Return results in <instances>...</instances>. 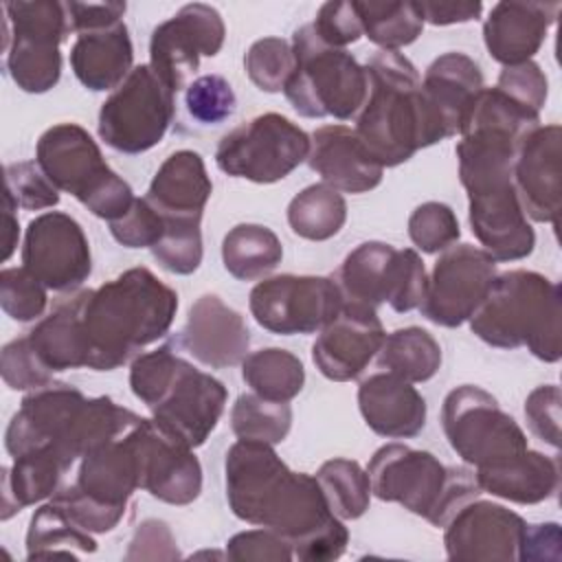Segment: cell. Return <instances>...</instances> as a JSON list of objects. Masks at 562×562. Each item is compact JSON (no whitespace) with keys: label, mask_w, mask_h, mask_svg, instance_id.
I'll return each instance as SVG.
<instances>
[{"label":"cell","mask_w":562,"mask_h":562,"mask_svg":"<svg viewBox=\"0 0 562 562\" xmlns=\"http://www.w3.org/2000/svg\"><path fill=\"white\" fill-rule=\"evenodd\" d=\"M231 512L290 540L292 551L340 522L316 476L290 470L270 443L237 439L224 461Z\"/></svg>","instance_id":"cell-1"},{"label":"cell","mask_w":562,"mask_h":562,"mask_svg":"<svg viewBox=\"0 0 562 562\" xmlns=\"http://www.w3.org/2000/svg\"><path fill=\"white\" fill-rule=\"evenodd\" d=\"M88 369L112 371L162 338L178 312V294L138 266L97 290L77 292Z\"/></svg>","instance_id":"cell-2"},{"label":"cell","mask_w":562,"mask_h":562,"mask_svg":"<svg viewBox=\"0 0 562 562\" xmlns=\"http://www.w3.org/2000/svg\"><path fill=\"white\" fill-rule=\"evenodd\" d=\"M364 70L369 88L353 132L380 167H397L419 149L443 140L408 57L400 50H378Z\"/></svg>","instance_id":"cell-3"},{"label":"cell","mask_w":562,"mask_h":562,"mask_svg":"<svg viewBox=\"0 0 562 562\" xmlns=\"http://www.w3.org/2000/svg\"><path fill=\"white\" fill-rule=\"evenodd\" d=\"M140 417L112 397H86L64 382L33 389L11 417L4 446L11 457L33 448H53L68 465L92 446L119 437Z\"/></svg>","instance_id":"cell-4"},{"label":"cell","mask_w":562,"mask_h":562,"mask_svg":"<svg viewBox=\"0 0 562 562\" xmlns=\"http://www.w3.org/2000/svg\"><path fill=\"white\" fill-rule=\"evenodd\" d=\"M470 329L490 347H527L538 360L558 362L562 356L560 285L533 270L496 274L470 316Z\"/></svg>","instance_id":"cell-5"},{"label":"cell","mask_w":562,"mask_h":562,"mask_svg":"<svg viewBox=\"0 0 562 562\" xmlns=\"http://www.w3.org/2000/svg\"><path fill=\"white\" fill-rule=\"evenodd\" d=\"M367 474L371 494L402 505L435 527H443L459 507L483 494L472 470L443 465L432 452L415 450L406 443L378 448Z\"/></svg>","instance_id":"cell-6"},{"label":"cell","mask_w":562,"mask_h":562,"mask_svg":"<svg viewBox=\"0 0 562 562\" xmlns=\"http://www.w3.org/2000/svg\"><path fill=\"white\" fill-rule=\"evenodd\" d=\"M294 72L283 94L296 114L305 119L358 116L367 99V70L345 48L321 42L312 22L292 35Z\"/></svg>","instance_id":"cell-7"},{"label":"cell","mask_w":562,"mask_h":562,"mask_svg":"<svg viewBox=\"0 0 562 562\" xmlns=\"http://www.w3.org/2000/svg\"><path fill=\"white\" fill-rule=\"evenodd\" d=\"M35 162L59 191L77 198L108 224L125 215L134 202L132 187L110 169L99 145L77 123L48 127L37 140Z\"/></svg>","instance_id":"cell-8"},{"label":"cell","mask_w":562,"mask_h":562,"mask_svg":"<svg viewBox=\"0 0 562 562\" xmlns=\"http://www.w3.org/2000/svg\"><path fill=\"white\" fill-rule=\"evenodd\" d=\"M7 70L15 86L31 94L48 92L61 75L59 44L68 37L66 2L18 0L4 2Z\"/></svg>","instance_id":"cell-9"},{"label":"cell","mask_w":562,"mask_h":562,"mask_svg":"<svg viewBox=\"0 0 562 562\" xmlns=\"http://www.w3.org/2000/svg\"><path fill=\"white\" fill-rule=\"evenodd\" d=\"M441 428L450 448L474 470L501 465L527 450V437L496 397L461 384L441 404Z\"/></svg>","instance_id":"cell-10"},{"label":"cell","mask_w":562,"mask_h":562,"mask_svg":"<svg viewBox=\"0 0 562 562\" xmlns=\"http://www.w3.org/2000/svg\"><path fill=\"white\" fill-rule=\"evenodd\" d=\"M334 279L347 303H360L373 310L389 303L397 314L417 310L428 288L422 257L413 248L400 250L384 241L356 246Z\"/></svg>","instance_id":"cell-11"},{"label":"cell","mask_w":562,"mask_h":562,"mask_svg":"<svg viewBox=\"0 0 562 562\" xmlns=\"http://www.w3.org/2000/svg\"><path fill=\"white\" fill-rule=\"evenodd\" d=\"M173 114L176 92L149 64H140L101 103L97 130L108 147L136 156L162 140Z\"/></svg>","instance_id":"cell-12"},{"label":"cell","mask_w":562,"mask_h":562,"mask_svg":"<svg viewBox=\"0 0 562 562\" xmlns=\"http://www.w3.org/2000/svg\"><path fill=\"white\" fill-rule=\"evenodd\" d=\"M310 145V136L296 123L266 112L228 132L215 149V162L233 178L272 184L307 160Z\"/></svg>","instance_id":"cell-13"},{"label":"cell","mask_w":562,"mask_h":562,"mask_svg":"<svg viewBox=\"0 0 562 562\" xmlns=\"http://www.w3.org/2000/svg\"><path fill=\"white\" fill-rule=\"evenodd\" d=\"M342 292L334 277L277 274L250 290L248 307L257 325L279 334H314L342 310Z\"/></svg>","instance_id":"cell-14"},{"label":"cell","mask_w":562,"mask_h":562,"mask_svg":"<svg viewBox=\"0 0 562 562\" xmlns=\"http://www.w3.org/2000/svg\"><path fill=\"white\" fill-rule=\"evenodd\" d=\"M496 270V259L472 244L446 248L430 277L419 312L441 327H459L476 312L485 299Z\"/></svg>","instance_id":"cell-15"},{"label":"cell","mask_w":562,"mask_h":562,"mask_svg":"<svg viewBox=\"0 0 562 562\" xmlns=\"http://www.w3.org/2000/svg\"><path fill=\"white\" fill-rule=\"evenodd\" d=\"M22 266L53 292H72L92 272V255L81 224L61 211H48L29 222L22 244Z\"/></svg>","instance_id":"cell-16"},{"label":"cell","mask_w":562,"mask_h":562,"mask_svg":"<svg viewBox=\"0 0 562 562\" xmlns=\"http://www.w3.org/2000/svg\"><path fill=\"white\" fill-rule=\"evenodd\" d=\"M226 26L220 11L204 2L184 4L160 22L149 40V66L178 94L200 57H215L224 44Z\"/></svg>","instance_id":"cell-17"},{"label":"cell","mask_w":562,"mask_h":562,"mask_svg":"<svg viewBox=\"0 0 562 562\" xmlns=\"http://www.w3.org/2000/svg\"><path fill=\"white\" fill-rule=\"evenodd\" d=\"M138 454L140 490L169 505H189L202 492V465L193 448L160 426L154 417H140L132 426Z\"/></svg>","instance_id":"cell-18"},{"label":"cell","mask_w":562,"mask_h":562,"mask_svg":"<svg viewBox=\"0 0 562 562\" xmlns=\"http://www.w3.org/2000/svg\"><path fill=\"white\" fill-rule=\"evenodd\" d=\"M226 386L217 378L182 358L169 386L149 411L160 426L195 450L215 430L226 408Z\"/></svg>","instance_id":"cell-19"},{"label":"cell","mask_w":562,"mask_h":562,"mask_svg":"<svg viewBox=\"0 0 562 562\" xmlns=\"http://www.w3.org/2000/svg\"><path fill=\"white\" fill-rule=\"evenodd\" d=\"M527 522L512 509L472 498L443 525V544L450 560L468 562H512Z\"/></svg>","instance_id":"cell-20"},{"label":"cell","mask_w":562,"mask_h":562,"mask_svg":"<svg viewBox=\"0 0 562 562\" xmlns=\"http://www.w3.org/2000/svg\"><path fill=\"white\" fill-rule=\"evenodd\" d=\"M384 336L382 321L373 307L345 301L340 314L316 336L312 360L327 380L349 382L378 356Z\"/></svg>","instance_id":"cell-21"},{"label":"cell","mask_w":562,"mask_h":562,"mask_svg":"<svg viewBox=\"0 0 562 562\" xmlns=\"http://www.w3.org/2000/svg\"><path fill=\"white\" fill-rule=\"evenodd\" d=\"M560 125H538L518 147L514 160V189L527 217L558 226L560 217Z\"/></svg>","instance_id":"cell-22"},{"label":"cell","mask_w":562,"mask_h":562,"mask_svg":"<svg viewBox=\"0 0 562 562\" xmlns=\"http://www.w3.org/2000/svg\"><path fill=\"white\" fill-rule=\"evenodd\" d=\"M470 226L483 250L496 261H518L533 252L536 233L516 195L514 182L468 193Z\"/></svg>","instance_id":"cell-23"},{"label":"cell","mask_w":562,"mask_h":562,"mask_svg":"<svg viewBox=\"0 0 562 562\" xmlns=\"http://www.w3.org/2000/svg\"><path fill=\"white\" fill-rule=\"evenodd\" d=\"M180 345L200 364L226 369L241 364L248 356L250 331L244 316L217 294H202L189 310Z\"/></svg>","instance_id":"cell-24"},{"label":"cell","mask_w":562,"mask_h":562,"mask_svg":"<svg viewBox=\"0 0 562 562\" xmlns=\"http://www.w3.org/2000/svg\"><path fill=\"white\" fill-rule=\"evenodd\" d=\"M307 165L325 184L342 193H367L382 182L380 167L347 125H323L310 136Z\"/></svg>","instance_id":"cell-25"},{"label":"cell","mask_w":562,"mask_h":562,"mask_svg":"<svg viewBox=\"0 0 562 562\" xmlns=\"http://www.w3.org/2000/svg\"><path fill=\"white\" fill-rule=\"evenodd\" d=\"M560 2H496L485 22V48L503 66L529 61L555 22Z\"/></svg>","instance_id":"cell-26"},{"label":"cell","mask_w":562,"mask_h":562,"mask_svg":"<svg viewBox=\"0 0 562 562\" xmlns=\"http://www.w3.org/2000/svg\"><path fill=\"white\" fill-rule=\"evenodd\" d=\"M358 408L364 424L386 439L419 435L428 415L422 393L411 382L389 371L373 373L360 382Z\"/></svg>","instance_id":"cell-27"},{"label":"cell","mask_w":562,"mask_h":562,"mask_svg":"<svg viewBox=\"0 0 562 562\" xmlns=\"http://www.w3.org/2000/svg\"><path fill=\"white\" fill-rule=\"evenodd\" d=\"M483 88V72L465 53H443L426 68L422 92L443 132V138L461 132L463 119Z\"/></svg>","instance_id":"cell-28"},{"label":"cell","mask_w":562,"mask_h":562,"mask_svg":"<svg viewBox=\"0 0 562 562\" xmlns=\"http://www.w3.org/2000/svg\"><path fill=\"white\" fill-rule=\"evenodd\" d=\"M132 61L134 46L123 20L79 31L70 48L72 72L92 92L116 90L132 72Z\"/></svg>","instance_id":"cell-29"},{"label":"cell","mask_w":562,"mask_h":562,"mask_svg":"<svg viewBox=\"0 0 562 562\" xmlns=\"http://www.w3.org/2000/svg\"><path fill=\"white\" fill-rule=\"evenodd\" d=\"M474 476L481 492L518 505L542 503L560 487L558 459L529 448L501 465L474 470Z\"/></svg>","instance_id":"cell-30"},{"label":"cell","mask_w":562,"mask_h":562,"mask_svg":"<svg viewBox=\"0 0 562 562\" xmlns=\"http://www.w3.org/2000/svg\"><path fill=\"white\" fill-rule=\"evenodd\" d=\"M213 182L198 151H173L149 182L147 200L165 215H198L211 198Z\"/></svg>","instance_id":"cell-31"},{"label":"cell","mask_w":562,"mask_h":562,"mask_svg":"<svg viewBox=\"0 0 562 562\" xmlns=\"http://www.w3.org/2000/svg\"><path fill=\"white\" fill-rule=\"evenodd\" d=\"M68 463L53 448H33L13 457V465L2 470V520L53 496L61 487Z\"/></svg>","instance_id":"cell-32"},{"label":"cell","mask_w":562,"mask_h":562,"mask_svg":"<svg viewBox=\"0 0 562 562\" xmlns=\"http://www.w3.org/2000/svg\"><path fill=\"white\" fill-rule=\"evenodd\" d=\"M29 342L50 373L88 367V347L81 329L77 294L57 303L31 331Z\"/></svg>","instance_id":"cell-33"},{"label":"cell","mask_w":562,"mask_h":562,"mask_svg":"<svg viewBox=\"0 0 562 562\" xmlns=\"http://www.w3.org/2000/svg\"><path fill=\"white\" fill-rule=\"evenodd\" d=\"M281 257L279 237L261 224H237L222 241L224 268L239 281L263 279L281 263Z\"/></svg>","instance_id":"cell-34"},{"label":"cell","mask_w":562,"mask_h":562,"mask_svg":"<svg viewBox=\"0 0 562 562\" xmlns=\"http://www.w3.org/2000/svg\"><path fill=\"white\" fill-rule=\"evenodd\" d=\"M378 367L406 380L426 382L441 367V347L435 336L422 327H404L384 336L378 351Z\"/></svg>","instance_id":"cell-35"},{"label":"cell","mask_w":562,"mask_h":562,"mask_svg":"<svg viewBox=\"0 0 562 562\" xmlns=\"http://www.w3.org/2000/svg\"><path fill=\"white\" fill-rule=\"evenodd\" d=\"M75 551L94 553L97 540L90 531L81 529L55 501L42 505L29 522L26 531V558H53L70 555Z\"/></svg>","instance_id":"cell-36"},{"label":"cell","mask_w":562,"mask_h":562,"mask_svg":"<svg viewBox=\"0 0 562 562\" xmlns=\"http://www.w3.org/2000/svg\"><path fill=\"white\" fill-rule=\"evenodd\" d=\"M241 378L259 397L290 402L305 384V369L292 351L266 347L244 358Z\"/></svg>","instance_id":"cell-37"},{"label":"cell","mask_w":562,"mask_h":562,"mask_svg":"<svg viewBox=\"0 0 562 562\" xmlns=\"http://www.w3.org/2000/svg\"><path fill=\"white\" fill-rule=\"evenodd\" d=\"M347 222V202L340 191L325 182L310 184L288 204L290 228L310 241H325L340 233Z\"/></svg>","instance_id":"cell-38"},{"label":"cell","mask_w":562,"mask_h":562,"mask_svg":"<svg viewBox=\"0 0 562 562\" xmlns=\"http://www.w3.org/2000/svg\"><path fill=\"white\" fill-rule=\"evenodd\" d=\"M356 9L364 37L380 50H400L422 35L424 20L411 0H356Z\"/></svg>","instance_id":"cell-39"},{"label":"cell","mask_w":562,"mask_h":562,"mask_svg":"<svg viewBox=\"0 0 562 562\" xmlns=\"http://www.w3.org/2000/svg\"><path fill=\"white\" fill-rule=\"evenodd\" d=\"M316 481L329 503V509L340 520H356L369 509L371 481L367 470L353 459H329L318 472Z\"/></svg>","instance_id":"cell-40"},{"label":"cell","mask_w":562,"mask_h":562,"mask_svg":"<svg viewBox=\"0 0 562 562\" xmlns=\"http://www.w3.org/2000/svg\"><path fill=\"white\" fill-rule=\"evenodd\" d=\"M292 426L288 402H272L257 393H241L231 408V428L237 439L281 443Z\"/></svg>","instance_id":"cell-41"},{"label":"cell","mask_w":562,"mask_h":562,"mask_svg":"<svg viewBox=\"0 0 562 562\" xmlns=\"http://www.w3.org/2000/svg\"><path fill=\"white\" fill-rule=\"evenodd\" d=\"M165 233L151 248L154 259L171 274H191L202 263V231L198 215H165Z\"/></svg>","instance_id":"cell-42"},{"label":"cell","mask_w":562,"mask_h":562,"mask_svg":"<svg viewBox=\"0 0 562 562\" xmlns=\"http://www.w3.org/2000/svg\"><path fill=\"white\" fill-rule=\"evenodd\" d=\"M244 66L259 90L281 92L294 72L292 42L283 37H261L248 48Z\"/></svg>","instance_id":"cell-43"},{"label":"cell","mask_w":562,"mask_h":562,"mask_svg":"<svg viewBox=\"0 0 562 562\" xmlns=\"http://www.w3.org/2000/svg\"><path fill=\"white\" fill-rule=\"evenodd\" d=\"M408 237L422 252H443L461 237L459 220L448 204L424 202L408 217Z\"/></svg>","instance_id":"cell-44"},{"label":"cell","mask_w":562,"mask_h":562,"mask_svg":"<svg viewBox=\"0 0 562 562\" xmlns=\"http://www.w3.org/2000/svg\"><path fill=\"white\" fill-rule=\"evenodd\" d=\"M46 285L37 281L24 266L4 268L0 272V305L4 314L18 323L35 321L46 310Z\"/></svg>","instance_id":"cell-45"},{"label":"cell","mask_w":562,"mask_h":562,"mask_svg":"<svg viewBox=\"0 0 562 562\" xmlns=\"http://www.w3.org/2000/svg\"><path fill=\"white\" fill-rule=\"evenodd\" d=\"M184 103L198 123L220 125L233 116L237 99L222 75H202L187 86Z\"/></svg>","instance_id":"cell-46"},{"label":"cell","mask_w":562,"mask_h":562,"mask_svg":"<svg viewBox=\"0 0 562 562\" xmlns=\"http://www.w3.org/2000/svg\"><path fill=\"white\" fill-rule=\"evenodd\" d=\"M7 191L18 206L26 211H40L57 206L59 189L46 178L35 160L11 162L4 167Z\"/></svg>","instance_id":"cell-47"},{"label":"cell","mask_w":562,"mask_h":562,"mask_svg":"<svg viewBox=\"0 0 562 562\" xmlns=\"http://www.w3.org/2000/svg\"><path fill=\"white\" fill-rule=\"evenodd\" d=\"M110 233L127 248L151 250L165 233V217L147 198H134L127 213L110 222Z\"/></svg>","instance_id":"cell-48"},{"label":"cell","mask_w":562,"mask_h":562,"mask_svg":"<svg viewBox=\"0 0 562 562\" xmlns=\"http://www.w3.org/2000/svg\"><path fill=\"white\" fill-rule=\"evenodd\" d=\"M0 373L9 389L33 391L53 382V373L37 358L29 338H15L2 347Z\"/></svg>","instance_id":"cell-49"},{"label":"cell","mask_w":562,"mask_h":562,"mask_svg":"<svg viewBox=\"0 0 562 562\" xmlns=\"http://www.w3.org/2000/svg\"><path fill=\"white\" fill-rule=\"evenodd\" d=\"M226 558L235 562H290L294 558L290 540L272 529H248L226 542Z\"/></svg>","instance_id":"cell-50"},{"label":"cell","mask_w":562,"mask_h":562,"mask_svg":"<svg viewBox=\"0 0 562 562\" xmlns=\"http://www.w3.org/2000/svg\"><path fill=\"white\" fill-rule=\"evenodd\" d=\"M312 26L321 42L334 48H345L347 44H353L364 35L356 0H331L321 4Z\"/></svg>","instance_id":"cell-51"},{"label":"cell","mask_w":562,"mask_h":562,"mask_svg":"<svg viewBox=\"0 0 562 562\" xmlns=\"http://www.w3.org/2000/svg\"><path fill=\"white\" fill-rule=\"evenodd\" d=\"M494 88H498L520 105L540 114L547 101L549 81H547V75L540 70V66L533 59H529L522 64L503 66Z\"/></svg>","instance_id":"cell-52"},{"label":"cell","mask_w":562,"mask_h":562,"mask_svg":"<svg viewBox=\"0 0 562 562\" xmlns=\"http://www.w3.org/2000/svg\"><path fill=\"white\" fill-rule=\"evenodd\" d=\"M560 386L542 384L525 400V419L529 430L544 443L560 446Z\"/></svg>","instance_id":"cell-53"},{"label":"cell","mask_w":562,"mask_h":562,"mask_svg":"<svg viewBox=\"0 0 562 562\" xmlns=\"http://www.w3.org/2000/svg\"><path fill=\"white\" fill-rule=\"evenodd\" d=\"M180 551L176 544V538L169 529L167 522L158 520V518H147L143 520L132 540H130V549L125 553V560H178Z\"/></svg>","instance_id":"cell-54"},{"label":"cell","mask_w":562,"mask_h":562,"mask_svg":"<svg viewBox=\"0 0 562 562\" xmlns=\"http://www.w3.org/2000/svg\"><path fill=\"white\" fill-rule=\"evenodd\" d=\"M562 540L558 522H540L527 525L520 547L518 560H560L562 558Z\"/></svg>","instance_id":"cell-55"},{"label":"cell","mask_w":562,"mask_h":562,"mask_svg":"<svg viewBox=\"0 0 562 562\" xmlns=\"http://www.w3.org/2000/svg\"><path fill=\"white\" fill-rule=\"evenodd\" d=\"M417 11L424 22L435 26H448V24H461L472 22L481 15L483 4L479 0H450V2H437V0H422L415 2Z\"/></svg>","instance_id":"cell-56"},{"label":"cell","mask_w":562,"mask_h":562,"mask_svg":"<svg viewBox=\"0 0 562 562\" xmlns=\"http://www.w3.org/2000/svg\"><path fill=\"white\" fill-rule=\"evenodd\" d=\"M70 31L79 33L123 20L125 2H66Z\"/></svg>","instance_id":"cell-57"},{"label":"cell","mask_w":562,"mask_h":562,"mask_svg":"<svg viewBox=\"0 0 562 562\" xmlns=\"http://www.w3.org/2000/svg\"><path fill=\"white\" fill-rule=\"evenodd\" d=\"M15 209H18L15 200L9 195V191H4V255H2L4 261L13 255V250L18 246V237H20L18 217L13 213Z\"/></svg>","instance_id":"cell-58"}]
</instances>
